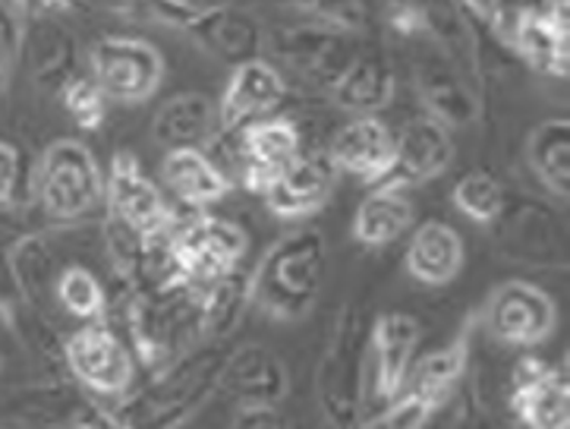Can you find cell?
Instances as JSON below:
<instances>
[{
    "label": "cell",
    "instance_id": "8d00e7d4",
    "mask_svg": "<svg viewBox=\"0 0 570 429\" xmlns=\"http://www.w3.org/2000/svg\"><path fill=\"white\" fill-rule=\"evenodd\" d=\"M60 101L70 114L79 130H98L105 124L108 114V95L101 92V86L95 82L89 74L73 76L63 89H60Z\"/></svg>",
    "mask_w": 570,
    "mask_h": 429
},
{
    "label": "cell",
    "instance_id": "8992f818",
    "mask_svg": "<svg viewBox=\"0 0 570 429\" xmlns=\"http://www.w3.org/2000/svg\"><path fill=\"white\" fill-rule=\"evenodd\" d=\"M105 227L124 231L132 237H151L180 222L165 199V193L155 187L139 158L132 152H117L105 177Z\"/></svg>",
    "mask_w": 570,
    "mask_h": 429
},
{
    "label": "cell",
    "instance_id": "7402d4cb",
    "mask_svg": "<svg viewBox=\"0 0 570 429\" xmlns=\"http://www.w3.org/2000/svg\"><path fill=\"white\" fill-rule=\"evenodd\" d=\"M19 57H26L29 74L41 89L57 92L79 76V51L73 36L57 22V17H22Z\"/></svg>",
    "mask_w": 570,
    "mask_h": 429
},
{
    "label": "cell",
    "instance_id": "f6af8a7d",
    "mask_svg": "<svg viewBox=\"0 0 570 429\" xmlns=\"http://www.w3.org/2000/svg\"><path fill=\"white\" fill-rule=\"evenodd\" d=\"M7 76H10V70L0 64V101H3V92H7Z\"/></svg>",
    "mask_w": 570,
    "mask_h": 429
},
{
    "label": "cell",
    "instance_id": "4dcf8cb0",
    "mask_svg": "<svg viewBox=\"0 0 570 429\" xmlns=\"http://www.w3.org/2000/svg\"><path fill=\"white\" fill-rule=\"evenodd\" d=\"M527 162L539 177V184L558 199L570 196V120L549 117L542 120L527 143Z\"/></svg>",
    "mask_w": 570,
    "mask_h": 429
},
{
    "label": "cell",
    "instance_id": "7c38bea8",
    "mask_svg": "<svg viewBox=\"0 0 570 429\" xmlns=\"http://www.w3.org/2000/svg\"><path fill=\"white\" fill-rule=\"evenodd\" d=\"M570 7L554 0H520L504 45L542 76L570 74Z\"/></svg>",
    "mask_w": 570,
    "mask_h": 429
},
{
    "label": "cell",
    "instance_id": "ba28073f",
    "mask_svg": "<svg viewBox=\"0 0 570 429\" xmlns=\"http://www.w3.org/2000/svg\"><path fill=\"white\" fill-rule=\"evenodd\" d=\"M265 45L284 67L325 89H332L337 76L350 67V60L363 51L360 36H347L309 19L299 26H281L272 36H265Z\"/></svg>",
    "mask_w": 570,
    "mask_h": 429
},
{
    "label": "cell",
    "instance_id": "ab89813d",
    "mask_svg": "<svg viewBox=\"0 0 570 429\" xmlns=\"http://www.w3.org/2000/svg\"><path fill=\"white\" fill-rule=\"evenodd\" d=\"M19 38H22V13L13 0H0V64L7 70L17 64Z\"/></svg>",
    "mask_w": 570,
    "mask_h": 429
},
{
    "label": "cell",
    "instance_id": "1f68e13d",
    "mask_svg": "<svg viewBox=\"0 0 570 429\" xmlns=\"http://www.w3.org/2000/svg\"><path fill=\"white\" fill-rule=\"evenodd\" d=\"M413 224V203L406 199L401 189H375L356 208L353 218V237L363 246H387L401 241L406 227Z\"/></svg>",
    "mask_w": 570,
    "mask_h": 429
},
{
    "label": "cell",
    "instance_id": "2e32d148",
    "mask_svg": "<svg viewBox=\"0 0 570 429\" xmlns=\"http://www.w3.org/2000/svg\"><path fill=\"white\" fill-rule=\"evenodd\" d=\"M454 158V139L451 130L439 124L435 117L420 114L406 120L401 133L394 136V155L387 170L372 184L375 189H401L425 184L448 170Z\"/></svg>",
    "mask_w": 570,
    "mask_h": 429
},
{
    "label": "cell",
    "instance_id": "8fae6325",
    "mask_svg": "<svg viewBox=\"0 0 570 429\" xmlns=\"http://www.w3.org/2000/svg\"><path fill=\"white\" fill-rule=\"evenodd\" d=\"M482 325L508 348H535L552 338L558 306L552 294L533 281H504L485 303Z\"/></svg>",
    "mask_w": 570,
    "mask_h": 429
},
{
    "label": "cell",
    "instance_id": "30bf717a",
    "mask_svg": "<svg viewBox=\"0 0 570 429\" xmlns=\"http://www.w3.org/2000/svg\"><path fill=\"white\" fill-rule=\"evenodd\" d=\"M63 360L73 379L98 398H124L136 376V360L127 341L105 319L86 322L63 341Z\"/></svg>",
    "mask_w": 570,
    "mask_h": 429
},
{
    "label": "cell",
    "instance_id": "6da1fadb",
    "mask_svg": "<svg viewBox=\"0 0 570 429\" xmlns=\"http://www.w3.org/2000/svg\"><path fill=\"white\" fill-rule=\"evenodd\" d=\"M230 354L227 341H199L161 370L148 373V382L127 392L114 413L124 429H180L222 392L224 363Z\"/></svg>",
    "mask_w": 570,
    "mask_h": 429
},
{
    "label": "cell",
    "instance_id": "603a6c76",
    "mask_svg": "<svg viewBox=\"0 0 570 429\" xmlns=\"http://www.w3.org/2000/svg\"><path fill=\"white\" fill-rule=\"evenodd\" d=\"M222 392H227L237 404H275L291 392V376L284 360L265 344L230 348L222 373Z\"/></svg>",
    "mask_w": 570,
    "mask_h": 429
},
{
    "label": "cell",
    "instance_id": "9c48e42d",
    "mask_svg": "<svg viewBox=\"0 0 570 429\" xmlns=\"http://www.w3.org/2000/svg\"><path fill=\"white\" fill-rule=\"evenodd\" d=\"M170 246H174L177 272L196 284H208L239 269L249 250V237L237 222L199 212L177 222Z\"/></svg>",
    "mask_w": 570,
    "mask_h": 429
},
{
    "label": "cell",
    "instance_id": "9a60e30c",
    "mask_svg": "<svg viewBox=\"0 0 570 429\" xmlns=\"http://www.w3.org/2000/svg\"><path fill=\"white\" fill-rule=\"evenodd\" d=\"M508 404L523 429H570L568 370L542 357H520Z\"/></svg>",
    "mask_w": 570,
    "mask_h": 429
},
{
    "label": "cell",
    "instance_id": "5bb4252c",
    "mask_svg": "<svg viewBox=\"0 0 570 429\" xmlns=\"http://www.w3.org/2000/svg\"><path fill=\"white\" fill-rule=\"evenodd\" d=\"M420 322L401 310H385L368 325V382L379 408L391 404L416 363Z\"/></svg>",
    "mask_w": 570,
    "mask_h": 429
},
{
    "label": "cell",
    "instance_id": "cb8c5ba5",
    "mask_svg": "<svg viewBox=\"0 0 570 429\" xmlns=\"http://www.w3.org/2000/svg\"><path fill=\"white\" fill-rule=\"evenodd\" d=\"M186 36H193L205 51H212L234 67L262 57V48H265V32L256 17H249L246 10L230 7V3H205L203 13L186 29Z\"/></svg>",
    "mask_w": 570,
    "mask_h": 429
},
{
    "label": "cell",
    "instance_id": "f35d334b",
    "mask_svg": "<svg viewBox=\"0 0 570 429\" xmlns=\"http://www.w3.org/2000/svg\"><path fill=\"white\" fill-rule=\"evenodd\" d=\"M296 10H303L309 22L328 26L347 36H363L368 29L366 0H294Z\"/></svg>",
    "mask_w": 570,
    "mask_h": 429
},
{
    "label": "cell",
    "instance_id": "ee69618b",
    "mask_svg": "<svg viewBox=\"0 0 570 429\" xmlns=\"http://www.w3.org/2000/svg\"><path fill=\"white\" fill-rule=\"evenodd\" d=\"M82 0H17V10H22V17H60L76 10Z\"/></svg>",
    "mask_w": 570,
    "mask_h": 429
},
{
    "label": "cell",
    "instance_id": "74e56055",
    "mask_svg": "<svg viewBox=\"0 0 570 429\" xmlns=\"http://www.w3.org/2000/svg\"><path fill=\"white\" fill-rule=\"evenodd\" d=\"M36 196V168H29L26 152L0 136V208L26 206Z\"/></svg>",
    "mask_w": 570,
    "mask_h": 429
},
{
    "label": "cell",
    "instance_id": "c3c4849f",
    "mask_svg": "<svg viewBox=\"0 0 570 429\" xmlns=\"http://www.w3.org/2000/svg\"><path fill=\"white\" fill-rule=\"evenodd\" d=\"M111 3H120V0H111Z\"/></svg>",
    "mask_w": 570,
    "mask_h": 429
},
{
    "label": "cell",
    "instance_id": "b9f144b4",
    "mask_svg": "<svg viewBox=\"0 0 570 429\" xmlns=\"http://www.w3.org/2000/svg\"><path fill=\"white\" fill-rule=\"evenodd\" d=\"M227 429H291V423L275 404H239Z\"/></svg>",
    "mask_w": 570,
    "mask_h": 429
},
{
    "label": "cell",
    "instance_id": "ac0fdd59",
    "mask_svg": "<svg viewBox=\"0 0 570 429\" xmlns=\"http://www.w3.org/2000/svg\"><path fill=\"white\" fill-rule=\"evenodd\" d=\"M501 234L498 246L508 260L530 262V265H564L568 243H564V227L554 218L552 208L539 206L533 199L523 203H504L501 215Z\"/></svg>",
    "mask_w": 570,
    "mask_h": 429
},
{
    "label": "cell",
    "instance_id": "7bdbcfd3",
    "mask_svg": "<svg viewBox=\"0 0 570 429\" xmlns=\"http://www.w3.org/2000/svg\"><path fill=\"white\" fill-rule=\"evenodd\" d=\"M19 354V329L13 310L7 306V300L0 298V370Z\"/></svg>",
    "mask_w": 570,
    "mask_h": 429
},
{
    "label": "cell",
    "instance_id": "5b68a950",
    "mask_svg": "<svg viewBox=\"0 0 570 429\" xmlns=\"http://www.w3.org/2000/svg\"><path fill=\"white\" fill-rule=\"evenodd\" d=\"M36 199L55 222H76L105 199V177L89 146L55 139L36 165Z\"/></svg>",
    "mask_w": 570,
    "mask_h": 429
},
{
    "label": "cell",
    "instance_id": "52a82bcc",
    "mask_svg": "<svg viewBox=\"0 0 570 429\" xmlns=\"http://www.w3.org/2000/svg\"><path fill=\"white\" fill-rule=\"evenodd\" d=\"M89 76L114 101L139 105L158 92L165 79V57L146 38L105 36L89 48Z\"/></svg>",
    "mask_w": 570,
    "mask_h": 429
},
{
    "label": "cell",
    "instance_id": "e0dca14e",
    "mask_svg": "<svg viewBox=\"0 0 570 429\" xmlns=\"http://www.w3.org/2000/svg\"><path fill=\"white\" fill-rule=\"evenodd\" d=\"M239 170L237 184L253 196H265L277 181V174L303 152V136L291 117L275 114L237 130Z\"/></svg>",
    "mask_w": 570,
    "mask_h": 429
},
{
    "label": "cell",
    "instance_id": "f546056e",
    "mask_svg": "<svg viewBox=\"0 0 570 429\" xmlns=\"http://www.w3.org/2000/svg\"><path fill=\"white\" fill-rule=\"evenodd\" d=\"M161 181L170 189V196H177L189 208L222 203L234 187L203 149H167L161 162Z\"/></svg>",
    "mask_w": 570,
    "mask_h": 429
},
{
    "label": "cell",
    "instance_id": "e575fe53",
    "mask_svg": "<svg viewBox=\"0 0 570 429\" xmlns=\"http://www.w3.org/2000/svg\"><path fill=\"white\" fill-rule=\"evenodd\" d=\"M10 262H13V279H17L19 291H22V298L29 300L32 306H41L48 291L55 294V287H51L55 253H51L48 237H41V234L38 237H26L13 250V260Z\"/></svg>",
    "mask_w": 570,
    "mask_h": 429
},
{
    "label": "cell",
    "instance_id": "83f0119b",
    "mask_svg": "<svg viewBox=\"0 0 570 429\" xmlns=\"http://www.w3.org/2000/svg\"><path fill=\"white\" fill-rule=\"evenodd\" d=\"M404 262L406 272L420 284L442 287L463 269V241L448 222H423L410 237Z\"/></svg>",
    "mask_w": 570,
    "mask_h": 429
},
{
    "label": "cell",
    "instance_id": "ffe728a7",
    "mask_svg": "<svg viewBox=\"0 0 570 429\" xmlns=\"http://www.w3.org/2000/svg\"><path fill=\"white\" fill-rule=\"evenodd\" d=\"M337 168L328 152H299L287 168L277 174V181L262 196L272 215L284 222L313 218L318 208L332 199Z\"/></svg>",
    "mask_w": 570,
    "mask_h": 429
},
{
    "label": "cell",
    "instance_id": "60d3db41",
    "mask_svg": "<svg viewBox=\"0 0 570 429\" xmlns=\"http://www.w3.org/2000/svg\"><path fill=\"white\" fill-rule=\"evenodd\" d=\"M451 429H501L492 411L485 408V401L476 392L460 394L454 404V417H451Z\"/></svg>",
    "mask_w": 570,
    "mask_h": 429
},
{
    "label": "cell",
    "instance_id": "3957f363",
    "mask_svg": "<svg viewBox=\"0 0 570 429\" xmlns=\"http://www.w3.org/2000/svg\"><path fill=\"white\" fill-rule=\"evenodd\" d=\"M325 256V237L313 227L281 237L249 272V303L275 322L306 319L322 294Z\"/></svg>",
    "mask_w": 570,
    "mask_h": 429
},
{
    "label": "cell",
    "instance_id": "7a4b0ae2",
    "mask_svg": "<svg viewBox=\"0 0 570 429\" xmlns=\"http://www.w3.org/2000/svg\"><path fill=\"white\" fill-rule=\"evenodd\" d=\"M120 310L124 341L146 373L161 370L203 341V284L180 272L148 287H127Z\"/></svg>",
    "mask_w": 570,
    "mask_h": 429
},
{
    "label": "cell",
    "instance_id": "f1b7e54d",
    "mask_svg": "<svg viewBox=\"0 0 570 429\" xmlns=\"http://www.w3.org/2000/svg\"><path fill=\"white\" fill-rule=\"evenodd\" d=\"M466 367H470V329H463L451 344H444L439 351L423 357L420 363H413L401 392L413 394L429 408L442 411L460 389Z\"/></svg>",
    "mask_w": 570,
    "mask_h": 429
},
{
    "label": "cell",
    "instance_id": "d6986e66",
    "mask_svg": "<svg viewBox=\"0 0 570 429\" xmlns=\"http://www.w3.org/2000/svg\"><path fill=\"white\" fill-rule=\"evenodd\" d=\"M284 95H287V82L272 60L256 57V60L237 64L224 86L222 105H218V127L234 133L246 130L256 120L275 117Z\"/></svg>",
    "mask_w": 570,
    "mask_h": 429
},
{
    "label": "cell",
    "instance_id": "7dc6e473",
    "mask_svg": "<svg viewBox=\"0 0 570 429\" xmlns=\"http://www.w3.org/2000/svg\"><path fill=\"white\" fill-rule=\"evenodd\" d=\"M554 3H561V7H570V0H554Z\"/></svg>",
    "mask_w": 570,
    "mask_h": 429
},
{
    "label": "cell",
    "instance_id": "d4e9b609",
    "mask_svg": "<svg viewBox=\"0 0 570 429\" xmlns=\"http://www.w3.org/2000/svg\"><path fill=\"white\" fill-rule=\"evenodd\" d=\"M394 155V133L379 117H353L332 136L328 158L337 170L366 181L368 187L382 177Z\"/></svg>",
    "mask_w": 570,
    "mask_h": 429
},
{
    "label": "cell",
    "instance_id": "44dd1931",
    "mask_svg": "<svg viewBox=\"0 0 570 429\" xmlns=\"http://www.w3.org/2000/svg\"><path fill=\"white\" fill-rule=\"evenodd\" d=\"M416 92L429 117H435L448 130L466 127L479 117V92L473 76L442 51L416 67Z\"/></svg>",
    "mask_w": 570,
    "mask_h": 429
},
{
    "label": "cell",
    "instance_id": "4fadbf2b",
    "mask_svg": "<svg viewBox=\"0 0 570 429\" xmlns=\"http://www.w3.org/2000/svg\"><path fill=\"white\" fill-rule=\"evenodd\" d=\"M387 22L397 36L439 45L470 76H476L473 22L460 13L458 0H387Z\"/></svg>",
    "mask_w": 570,
    "mask_h": 429
},
{
    "label": "cell",
    "instance_id": "4316f807",
    "mask_svg": "<svg viewBox=\"0 0 570 429\" xmlns=\"http://www.w3.org/2000/svg\"><path fill=\"white\" fill-rule=\"evenodd\" d=\"M218 133V105L203 92H180L167 98L155 114L151 136L165 149H205Z\"/></svg>",
    "mask_w": 570,
    "mask_h": 429
},
{
    "label": "cell",
    "instance_id": "bcb514c9",
    "mask_svg": "<svg viewBox=\"0 0 570 429\" xmlns=\"http://www.w3.org/2000/svg\"><path fill=\"white\" fill-rule=\"evenodd\" d=\"M0 429H22V427H13V423H0Z\"/></svg>",
    "mask_w": 570,
    "mask_h": 429
},
{
    "label": "cell",
    "instance_id": "d6a6232c",
    "mask_svg": "<svg viewBox=\"0 0 570 429\" xmlns=\"http://www.w3.org/2000/svg\"><path fill=\"white\" fill-rule=\"evenodd\" d=\"M249 306V275L234 269L203 284V341H227Z\"/></svg>",
    "mask_w": 570,
    "mask_h": 429
},
{
    "label": "cell",
    "instance_id": "d590c367",
    "mask_svg": "<svg viewBox=\"0 0 570 429\" xmlns=\"http://www.w3.org/2000/svg\"><path fill=\"white\" fill-rule=\"evenodd\" d=\"M451 199H454V206L470 222L476 224H495L501 208L508 203L501 181L492 177L489 170H470V174H463L458 184H454V189H451Z\"/></svg>",
    "mask_w": 570,
    "mask_h": 429
},
{
    "label": "cell",
    "instance_id": "277c9868",
    "mask_svg": "<svg viewBox=\"0 0 570 429\" xmlns=\"http://www.w3.org/2000/svg\"><path fill=\"white\" fill-rule=\"evenodd\" d=\"M368 316L360 303H347L318 360L315 398L332 429H353L363 420L368 382Z\"/></svg>",
    "mask_w": 570,
    "mask_h": 429
},
{
    "label": "cell",
    "instance_id": "484cf974",
    "mask_svg": "<svg viewBox=\"0 0 570 429\" xmlns=\"http://www.w3.org/2000/svg\"><path fill=\"white\" fill-rule=\"evenodd\" d=\"M334 105L341 111L356 114V117H375L385 111L397 92V74L382 51H360L350 60V67L337 76L332 89Z\"/></svg>",
    "mask_w": 570,
    "mask_h": 429
},
{
    "label": "cell",
    "instance_id": "836d02e7",
    "mask_svg": "<svg viewBox=\"0 0 570 429\" xmlns=\"http://www.w3.org/2000/svg\"><path fill=\"white\" fill-rule=\"evenodd\" d=\"M55 298L79 322H98L108 313V291L89 265H67L55 281Z\"/></svg>",
    "mask_w": 570,
    "mask_h": 429
}]
</instances>
